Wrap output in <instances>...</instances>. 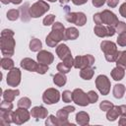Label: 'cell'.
<instances>
[{"instance_id":"4dcf8cb0","label":"cell","mask_w":126,"mask_h":126,"mask_svg":"<svg viewBox=\"0 0 126 126\" xmlns=\"http://www.w3.org/2000/svg\"><path fill=\"white\" fill-rule=\"evenodd\" d=\"M1 67L4 70H11L14 68V61L10 58V57H6L4 56L1 59Z\"/></svg>"},{"instance_id":"5b68a950","label":"cell","mask_w":126,"mask_h":126,"mask_svg":"<svg viewBox=\"0 0 126 126\" xmlns=\"http://www.w3.org/2000/svg\"><path fill=\"white\" fill-rule=\"evenodd\" d=\"M65 19L67 22L79 27H83L87 23V16L83 12H68L65 15Z\"/></svg>"},{"instance_id":"83f0119b","label":"cell","mask_w":126,"mask_h":126,"mask_svg":"<svg viewBox=\"0 0 126 126\" xmlns=\"http://www.w3.org/2000/svg\"><path fill=\"white\" fill-rule=\"evenodd\" d=\"M67 82V78L63 73H57L53 76V83L58 87H63Z\"/></svg>"},{"instance_id":"ffe728a7","label":"cell","mask_w":126,"mask_h":126,"mask_svg":"<svg viewBox=\"0 0 126 126\" xmlns=\"http://www.w3.org/2000/svg\"><path fill=\"white\" fill-rule=\"evenodd\" d=\"M120 114V107L118 105H113L109 110L106 112V118L108 121H114L118 118Z\"/></svg>"},{"instance_id":"8fae6325","label":"cell","mask_w":126,"mask_h":126,"mask_svg":"<svg viewBox=\"0 0 126 126\" xmlns=\"http://www.w3.org/2000/svg\"><path fill=\"white\" fill-rule=\"evenodd\" d=\"M72 94H73V101L76 104L80 106H87L90 103L88 94L82 89H75L72 92Z\"/></svg>"},{"instance_id":"7402d4cb","label":"cell","mask_w":126,"mask_h":126,"mask_svg":"<svg viewBox=\"0 0 126 126\" xmlns=\"http://www.w3.org/2000/svg\"><path fill=\"white\" fill-rule=\"evenodd\" d=\"M79 34H80L79 31L74 27H70V28L65 30V38H66V40H74V39L79 37Z\"/></svg>"},{"instance_id":"5bb4252c","label":"cell","mask_w":126,"mask_h":126,"mask_svg":"<svg viewBox=\"0 0 126 126\" xmlns=\"http://www.w3.org/2000/svg\"><path fill=\"white\" fill-rule=\"evenodd\" d=\"M100 16H101V22L102 24L106 25V26H112L115 28V26L118 24V18L116 17V15L109 11V10H103L101 13H100Z\"/></svg>"},{"instance_id":"30bf717a","label":"cell","mask_w":126,"mask_h":126,"mask_svg":"<svg viewBox=\"0 0 126 126\" xmlns=\"http://www.w3.org/2000/svg\"><path fill=\"white\" fill-rule=\"evenodd\" d=\"M94 63V57L91 54L77 56L74 58V67L77 69H82L85 67L93 66Z\"/></svg>"},{"instance_id":"7a4b0ae2","label":"cell","mask_w":126,"mask_h":126,"mask_svg":"<svg viewBox=\"0 0 126 126\" xmlns=\"http://www.w3.org/2000/svg\"><path fill=\"white\" fill-rule=\"evenodd\" d=\"M61 40H66L65 28L60 22H55L52 25L51 32L47 34L45 38V42L49 47H56L58 42Z\"/></svg>"},{"instance_id":"f6af8a7d","label":"cell","mask_w":126,"mask_h":126,"mask_svg":"<svg viewBox=\"0 0 126 126\" xmlns=\"http://www.w3.org/2000/svg\"><path fill=\"white\" fill-rule=\"evenodd\" d=\"M105 1L106 0H92V3H93V5L94 6V7H101L104 3H105Z\"/></svg>"},{"instance_id":"1f68e13d","label":"cell","mask_w":126,"mask_h":126,"mask_svg":"<svg viewBox=\"0 0 126 126\" xmlns=\"http://www.w3.org/2000/svg\"><path fill=\"white\" fill-rule=\"evenodd\" d=\"M17 105H18V107H22V108H27L28 109L29 107H31L32 101H31V99L29 97L24 96V97H22V98H20L18 100Z\"/></svg>"},{"instance_id":"6da1fadb","label":"cell","mask_w":126,"mask_h":126,"mask_svg":"<svg viewBox=\"0 0 126 126\" xmlns=\"http://www.w3.org/2000/svg\"><path fill=\"white\" fill-rule=\"evenodd\" d=\"M14 32L9 29H5L1 32L0 47L1 52L6 57H11L15 51L16 41L14 39Z\"/></svg>"},{"instance_id":"603a6c76","label":"cell","mask_w":126,"mask_h":126,"mask_svg":"<svg viewBox=\"0 0 126 126\" xmlns=\"http://www.w3.org/2000/svg\"><path fill=\"white\" fill-rule=\"evenodd\" d=\"M20 17L22 22H28L31 18L30 16V8H29V3H25L23 6L20 7Z\"/></svg>"},{"instance_id":"d590c367","label":"cell","mask_w":126,"mask_h":126,"mask_svg":"<svg viewBox=\"0 0 126 126\" xmlns=\"http://www.w3.org/2000/svg\"><path fill=\"white\" fill-rule=\"evenodd\" d=\"M54 20H55V16L53 14H49V15L45 16L44 19H43V22H42L43 23V26L48 27L50 25H53L54 24Z\"/></svg>"},{"instance_id":"8d00e7d4","label":"cell","mask_w":126,"mask_h":126,"mask_svg":"<svg viewBox=\"0 0 126 126\" xmlns=\"http://www.w3.org/2000/svg\"><path fill=\"white\" fill-rule=\"evenodd\" d=\"M113 105H114V104H113L111 101H109V100H103V101H101V102L99 103V108H100L102 111H107V110H109Z\"/></svg>"},{"instance_id":"7c38bea8","label":"cell","mask_w":126,"mask_h":126,"mask_svg":"<svg viewBox=\"0 0 126 126\" xmlns=\"http://www.w3.org/2000/svg\"><path fill=\"white\" fill-rule=\"evenodd\" d=\"M94 32L99 37L112 36L116 32L114 27H112V26H104V25H95V27L94 28Z\"/></svg>"},{"instance_id":"484cf974","label":"cell","mask_w":126,"mask_h":126,"mask_svg":"<svg viewBox=\"0 0 126 126\" xmlns=\"http://www.w3.org/2000/svg\"><path fill=\"white\" fill-rule=\"evenodd\" d=\"M94 70L92 68V66H89V67H85V68H82L81 71H80V77L84 80H91L94 76Z\"/></svg>"},{"instance_id":"277c9868","label":"cell","mask_w":126,"mask_h":126,"mask_svg":"<svg viewBox=\"0 0 126 126\" xmlns=\"http://www.w3.org/2000/svg\"><path fill=\"white\" fill-rule=\"evenodd\" d=\"M49 5L43 0H38L30 7L31 18H39L49 10Z\"/></svg>"},{"instance_id":"e0dca14e","label":"cell","mask_w":126,"mask_h":126,"mask_svg":"<svg viewBox=\"0 0 126 126\" xmlns=\"http://www.w3.org/2000/svg\"><path fill=\"white\" fill-rule=\"evenodd\" d=\"M31 115H32V117L36 118V119H43V118H46L47 117L48 110L45 107L41 106V105L34 106L31 110Z\"/></svg>"},{"instance_id":"ab89813d","label":"cell","mask_w":126,"mask_h":126,"mask_svg":"<svg viewBox=\"0 0 126 126\" xmlns=\"http://www.w3.org/2000/svg\"><path fill=\"white\" fill-rule=\"evenodd\" d=\"M62 99L64 102H71L73 100V94L70 91H64L62 93Z\"/></svg>"},{"instance_id":"f907efd6","label":"cell","mask_w":126,"mask_h":126,"mask_svg":"<svg viewBox=\"0 0 126 126\" xmlns=\"http://www.w3.org/2000/svg\"><path fill=\"white\" fill-rule=\"evenodd\" d=\"M119 107H120V114L126 116V105L122 104V105H119Z\"/></svg>"},{"instance_id":"836d02e7","label":"cell","mask_w":126,"mask_h":126,"mask_svg":"<svg viewBox=\"0 0 126 126\" xmlns=\"http://www.w3.org/2000/svg\"><path fill=\"white\" fill-rule=\"evenodd\" d=\"M45 125H47V126H59L57 116L55 117L54 115H49L48 117H46Z\"/></svg>"},{"instance_id":"60d3db41","label":"cell","mask_w":126,"mask_h":126,"mask_svg":"<svg viewBox=\"0 0 126 126\" xmlns=\"http://www.w3.org/2000/svg\"><path fill=\"white\" fill-rule=\"evenodd\" d=\"M117 43L120 46H126V32L119 33L117 37Z\"/></svg>"},{"instance_id":"ee69618b","label":"cell","mask_w":126,"mask_h":126,"mask_svg":"<svg viewBox=\"0 0 126 126\" xmlns=\"http://www.w3.org/2000/svg\"><path fill=\"white\" fill-rule=\"evenodd\" d=\"M94 22L96 25H102L100 13H95V14L94 15Z\"/></svg>"},{"instance_id":"2e32d148","label":"cell","mask_w":126,"mask_h":126,"mask_svg":"<svg viewBox=\"0 0 126 126\" xmlns=\"http://www.w3.org/2000/svg\"><path fill=\"white\" fill-rule=\"evenodd\" d=\"M21 67L27 71H30V72H36V69H37V65L38 63H36L33 59L32 58H24L21 60V63H20Z\"/></svg>"},{"instance_id":"681fc988","label":"cell","mask_w":126,"mask_h":126,"mask_svg":"<svg viewBox=\"0 0 126 126\" xmlns=\"http://www.w3.org/2000/svg\"><path fill=\"white\" fill-rule=\"evenodd\" d=\"M72 2H73V4H75V5L79 6V5H83V4L87 3V2H88V0H72Z\"/></svg>"},{"instance_id":"9c48e42d","label":"cell","mask_w":126,"mask_h":126,"mask_svg":"<svg viewBox=\"0 0 126 126\" xmlns=\"http://www.w3.org/2000/svg\"><path fill=\"white\" fill-rule=\"evenodd\" d=\"M75 111V107L72 105H67L65 107L60 108L57 113L56 116L58 118V123L59 126H64V125H70V122L68 121V116L70 113Z\"/></svg>"},{"instance_id":"74e56055","label":"cell","mask_w":126,"mask_h":126,"mask_svg":"<svg viewBox=\"0 0 126 126\" xmlns=\"http://www.w3.org/2000/svg\"><path fill=\"white\" fill-rule=\"evenodd\" d=\"M87 94H88V98H89L90 103H94V102L97 101L98 95H97V94H96L94 91H90Z\"/></svg>"},{"instance_id":"7bdbcfd3","label":"cell","mask_w":126,"mask_h":126,"mask_svg":"<svg viewBox=\"0 0 126 126\" xmlns=\"http://www.w3.org/2000/svg\"><path fill=\"white\" fill-rule=\"evenodd\" d=\"M115 31L118 33H122L126 32V24L124 22H118V24L115 26Z\"/></svg>"},{"instance_id":"52a82bcc","label":"cell","mask_w":126,"mask_h":126,"mask_svg":"<svg viewBox=\"0 0 126 126\" xmlns=\"http://www.w3.org/2000/svg\"><path fill=\"white\" fill-rule=\"evenodd\" d=\"M31 117V112L27 110V108H22L19 107L15 111H13L12 114V121L13 123L17 125H21L25 122H27Z\"/></svg>"},{"instance_id":"816d5d0a","label":"cell","mask_w":126,"mask_h":126,"mask_svg":"<svg viewBox=\"0 0 126 126\" xmlns=\"http://www.w3.org/2000/svg\"><path fill=\"white\" fill-rule=\"evenodd\" d=\"M22 1H23V0H9V2H10V3L16 4V5H17V4H20Z\"/></svg>"},{"instance_id":"f546056e","label":"cell","mask_w":126,"mask_h":126,"mask_svg":"<svg viewBox=\"0 0 126 126\" xmlns=\"http://www.w3.org/2000/svg\"><path fill=\"white\" fill-rule=\"evenodd\" d=\"M115 62H116V66H119V67L126 69V50L119 51L118 57H117Z\"/></svg>"},{"instance_id":"db71d44e","label":"cell","mask_w":126,"mask_h":126,"mask_svg":"<svg viewBox=\"0 0 126 126\" xmlns=\"http://www.w3.org/2000/svg\"><path fill=\"white\" fill-rule=\"evenodd\" d=\"M1 2H2L3 4H8V3H10L9 0H1Z\"/></svg>"},{"instance_id":"4fadbf2b","label":"cell","mask_w":126,"mask_h":126,"mask_svg":"<svg viewBox=\"0 0 126 126\" xmlns=\"http://www.w3.org/2000/svg\"><path fill=\"white\" fill-rule=\"evenodd\" d=\"M21 71L19 68H13L9 70L7 74V84L10 87H17L21 83Z\"/></svg>"},{"instance_id":"b9f144b4","label":"cell","mask_w":126,"mask_h":126,"mask_svg":"<svg viewBox=\"0 0 126 126\" xmlns=\"http://www.w3.org/2000/svg\"><path fill=\"white\" fill-rule=\"evenodd\" d=\"M48 71V65L46 64H42V63H38L37 65V69H36V73L38 74H45Z\"/></svg>"},{"instance_id":"f35d334b","label":"cell","mask_w":126,"mask_h":126,"mask_svg":"<svg viewBox=\"0 0 126 126\" xmlns=\"http://www.w3.org/2000/svg\"><path fill=\"white\" fill-rule=\"evenodd\" d=\"M0 109L1 110H12L13 109V103L8 100H3L0 103Z\"/></svg>"},{"instance_id":"9a60e30c","label":"cell","mask_w":126,"mask_h":126,"mask_svg":"<svg viewBox=\"0 0 126 126\" xmlns=\"http://www.w3.org/2000/svg\"><path fill=\"white\" fill-rule=\"evenodd\" d=\"M36 58H37L38 63H42V64H46V65H50L54 60L53 54L47 50H39Z\"/></svg>"},{"instance_id":"3957f363","label":"cell","mask_w":126,"mask_h":126,"mask_svg":"<svg viewBox=\"0 0 126 126\" xmlns=\"http://www.w3.org/2000/svg\"><path fill=\"white\" fill-rule=\"evenodd\" d=\"M100 49L104 53V57L108 62H115L119 51L117 50L116 44L110 40H103L100 43Z\"/></svg>"},{"instance_id":"cb8c5ba5","label":"cell","mask_w":126,"mask_h":126,"mask_svg":"<svg viewBox=\"0 0 126 126\" xmlns=\"http://www.w3.org/2000/svg\"><path fill=\"white\" fill-rule=\"evenodd\" d=\"M125 69L122 68V67H119V66H116L115 68L112 69L111 71V77L114 81H120L123 79L124 75H125Z\"/></svg>"},{"instance_id":"d6986e66","label":"cell","mask_w":126,"mask_h":126,"mask_svg":"<svg viewBox=\"0 0 126 126\" xmlns=\"http://www.w3.org/2000/svg\"><path fill=\"white\" fill-rule=\"evenodd\" d=\"M12 110H1L0 109V124L3 126L10 125L12 121Z\"/></svg>"},{"instance_id":"f5cc1de1","label":"cell","mask_w":126,"mask_h":126,"mask_svg":"<svg viewBox=\"0 0 126 126\" xmlns=\"http://www.w3.org/2000/svg\"><path fill=\"white\" fill-rule=\"evenodd\" d=\"M70 0H59V2H60V4L61 5H64V4H67L68 2H69Z\"/></svg>"},{"instance_id":"e575fe53","label":"cell","mask_w":126,"mask_h":126,"mask_svg":"<svg viewBox=\"0 0 126 126\" xmlns=\"http://www.w3.org/2000/svg\"><path fill=\"white\" fill-rule=\"evenodd\" d=\"M56 68H57V71H59L60 73H63V74H67V73L70 72V70H71V68H70L69 66H67L64 62L58 63L57 66H56Z\"/></svg>"},{"instance_id":"c3c4849f","label":"cell","mask_w":126,"mask_h":126,"mask_svg":"<svg viewBox=\"0 0 126 126\" xmlns=\"http://www.w3.org/2000/svg\"><path fill=\"white\" fill-rule=\"evenodd\" d=\"M118 124H119L120 126L126 125V116L121 115V116H120V119H119V121H118Z\"/></svg>"},{"instance_id":"7dc6e473","label":"cell","mask_w":126,"mask_h":126,"mask_svg":"<svg viewBox=\"0 0 126 126\" xmlns=\"http://www.w3.org/2000/svg\"><path fill=\"white\" fill-rule=\"evenodd\" d=\"M118 2H119V0H106V3L108 5V7H110V8H115L118 5Z\"/></svg>"},{"instance_id":"bcb514c9","label":"cell","mask_w":126,"mask_h":126,"mask_svg":"<svg viewBox=\"0 0 126 126\" xmlns=\"http://www.w3.org/2000/svg\"><path fill=\"white\" fill-rule=\"evenodd\" d=\"M119 13H120V15H121L122 17L126 18V2L123 3V4L120 6V8H119Z\"/></svg>"},{"instance_id":"d6a6232c","label":"cell","mask_w":126,"mask_h":126,"mask_svg":"<svg viewBox=\"0 0 126 126\" xmlns=\"http://www.w3.org/2000/svg\"><path fill=\"white\" fill-rule=\"evenodd\" d=\"M20 17V10L19 9H11L7 12V19L10 21H16Z\"/></svg>"},{"instance_id":"8992f818","label":"cell","mask_w":126,"mask_h":126,"mask_svg":"<svg viewBox=\"0 0 126 126\" xmlns=\"http://www.w3.org/2000/svg\"><path fill=\"white\" fill-rule=\"evenodd\" d=\"M110 81L105 75H98L95 79V87L102 95L108 94L110 91Z\"/></svg>"},{"instance_id":"4316f807","label":"cell","mask_w":126,"mask_h":126,"mask_svg":"<svg viewBox=\"0 0 126 126\" xmlns=\"http://www.w3.org/2000/svg\"><path fill=\"white\" fill-rule=\"evenodd\" d=\"M125 91H126V88L124 85L122 84H116L114 87H113V96L115 98H121L123 97L124 94H125Z\"/></svg>"},{"instance_id":"ac0fdd59","label":"cell","mask_w":126,"mask_h":126,"mask_svg":"<svg viewBox=\"0 0 126 126\" xmlns=\"http://www.w3.org/2000/svg\"><path fill=\"white\" fill-rule=\"evenodd\" d=\"M56 54L58 55V57H59L62 61L72 56L69 47H68L66 44H63V43L58 44V45L56 46Z\"/></svg>"},{"instance_id":"11a10c76","label":"cell","mask_w":126,"mask_h":126,"mask_svg":"<svg viewBox=\"0 0 126 126\" xmlns=\"http://www.w3.org/2000/svg\"><path fill=\"white\" fill-rule=\"evenodd\" d=\"M47 1H49V2H55V1H57V0H47Z\"/></svg>"},{"instance_id":"d4e9b609","label":"cell","mask_w":126,"mask_h":126,"mask_svg":"<svg viewBox=\"0 0 126 126\" xmlns=\"http://www.w3.org/2000/svg\"><path fill=\"white\" fill-rule=\"evenodd\" d=\"M19 94H20V91L19 90H11V89H9V90H6V91H4L3 92V98L5 99V100H8V101H13L14 99H15V97L17 96V95H19Z\"/></svg>"},{"instance_id":"44dd1931","label":"cell","mask_w":126,"mask_h":126,"mask_svg":"<svg viewBox=\"0 0 126 126\" xmlns=\"http://www.w3.org/2000/svg\"><path fill=\"white\" fill-rule=\"evenodd\" d=\"M76 122L81 126L88 125L90 123V115L85 111H80L76 114Z\"/></svg>"},{"instance_id":"f1b7e54d","label":"cell","mask_w":126,"mask_h":126,"mask_svg":"<svg viewBox=\"0 0 126 126\" xmlns=\"http://www.w3.org/2000/svg\"><path fill=\"white\" fill-rule=\"evenodd\" d=\"M41 47H42V43L41 41L38 39V38H32L31 41H30V49L33 52H37L39 50H41Z\"/></svg>"},{"instance_id":"ba28073f","label":"cell","mask_w":126,"mask_h":126,"mask_svg":"<svg viewBox=\"0 0 126 126\" xmlns=\"http://www.w3.org/2000/svg\"><path fill=\"white\" fill-rule=\"evenodd\" d=\"M60 99V93L58 90L54 88H49L44 91L42 94V100L46 104H53L57 103Z\"/></svg>"}]
</instances>
